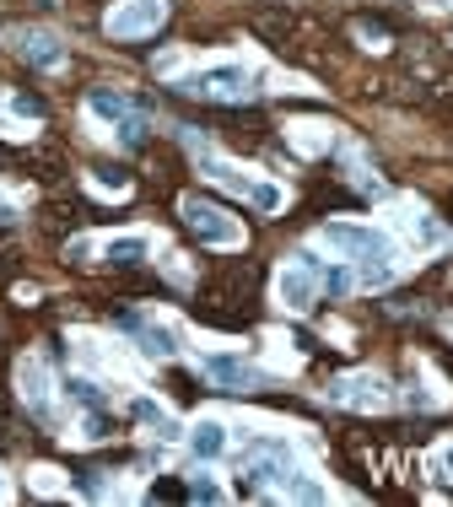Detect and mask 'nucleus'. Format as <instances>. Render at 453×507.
<instances>
[{"label": "nucleus", "mask_w": 453, "mask_h": 507, "mask_svg": "<svg viewBox=\"0 0 453 507\" xmlns=\"http://www.w3.org/2000/svg\"><path fill=\"white\" fill-rule=\"evenodd\" d=\"M130 416H135V421H146V427H157V438H178V427H173L152 399H135V410H130Z\"/></svg>", "instance_id": "nucleus-14"}, {"label": "nucleus", "mask_w": 453, "mask_h": 507, "mask_svg": "<svg viewBox=\"0 0 453 507\" xmlns=\"http://www.w3.org/2000/svg\"><path fill=\"white\" fill-rule=\"evenodd\" d=\"M427 286H432V291H448V297H453V259H448V265H437V270L427 276Z\"/></svg>", "instance_id": "nucleus-21"}, {"label": "nucleus", "mask_w": 453, "mask_h": 507, "mask_svg": "<svg viewBox=\"0 0 453 507\" xmlns=\"http://www.w3.org/2000/svg\"><path fill=\"white\" fill-rule=\"evenodd\" d=\"M254 27H259L270 44H281V49H286V38H291V16H286V11H259Z\"/></svg>", "instance_id": "nucleus-13"}, {"label": "nucleus", "mask_w": 453, "mask_h": 507, "mask_svg": "<svg viewBox=\"0 0 453 507\" xmlns=\"http://www.w3.org/2000/svg\"><path fill=\"white\" fill-rule=\"evenodd\" d=\"M65 389H70V399H76V405H87V410H103V395H98V384H87V378H70Z\"/></svg>", "instance_id": "nucleus-16"}, {"label": "nucleus", "mask_w": 453, "mask_h": 507, "mask_svg": "<svg viewBox=\"0 0 453 507\" xmlns=\"http://www.w3.org/2000/svg\"><path fill=\"white\" fill-rule=\"evenodd\" d=\"M330 399L356 405V410H378L389 395H384V384H378V378H351V384H335V389H330Z\"/></svg>", "instance_id": "nucleus-7"}, {"label": "nucleus", "mask_w": 453, "mask_h": 507, "mask_svg": "<svg viewBox=\"0 0 453 507\" xmlns=\"http://www.w3.org/2000/svg\"><path fill=\"white\" fill-rule=\"evenodd\" d=\"M189 497H200V502H216V497H222V491H216V486H211V481H195V486H189Z\"/></svg>", "instance_id": "nucleus-22"}, {"label": "nucleus", "mask_w": 453, "mask_h": 507, "mask_svg": "<svg viewBox=\"0 0 453 507\" xmlns=\"http://www.w3.org/2000/svg\"><path fill=\"white\" fill-rule=\"evenodd\" d=\"M163 22V0H135V5H124L119 16H113L109 27L119 38H135V33H146V27H157Z\"/></svg>", "instance_id": "nucleus-6"}, {"label": "nucleus", "mask_w": 453, "mask_h": 507, "mask_svg": "<svg viewBox=\"0 0 453 507\" xmlns=\"http://www.w3.org/2000/svg\"><path fill=\"white\" fill-rule=\"evenodd\" d=\"M189 443H195V453H200V459H216V453L226 449V432L216 427V421H200V427L189 432Z\"/></svg>", "instance_id": "nucleus-10"}, {"label": "nucleus", "mask_w": 453, "mask_h": 507, "mask_svg": "<svg viewBox=\"0 0 453 507\" xmlns=\"http://www.w3.org/2000/svg\"><path fill=\"white\" fill-rule=\"evenodd\" d=\"M205 373H211L222 389H232V395H248V389H270V378H265L259 367L237 362V356H211V362H205Z\"/></svg>", "instance_id": "nucleus-5"}, {"label": "nucleus", "mask_w": 453, "mask_h": 507, "mask_svg": "<svg viewBox=\"0 0 453 507\" xmlns=\"http://www.w3.org/2000/svg\"><path fill=\"white\" fill-rule=\"evenodd\" d=\"M319 276H324V291H330V297H345V291H351V276H345V270H319Z\"/></svg>", "instance_id": "nucleus-20"}, {"label": "nucleus", "mask_w": 453, "mask_h": 507, "mask_svg": "<svg viewBox=\"0 0 453 507\" xmlns=\"http://www.w3.org/2000/svg\"><path fill=\"white\" fill-rule=\"evenodd\" d=\"M178 211H184V227H189L200 243H222V248H226V243H237V227L226 222L216 206H205V200H195V195H189Z\"/></svg>", "instance_id": "nucleus-2"}, {"label": "nucleus", "mask_w": 453, "mask_h": 507, "mask_svg": "<svg viewBox=\"0 0 453 507\" xmlns=\"http://www.w3.org/2000/svg\"><path fill=\"white\" fill-rule=\"evenodd\" d=\"M184 497H189L184 481H157V486H152V502H184Z\"/></svg>", "instance_id": "nucleus-18"}, {"label": "nucleus", "mask_w": 453, "mask_h": 507, "mask_svg": "<svg viewBox=\"0 0 453 507\" xmlns=\"http://www.w3.org/2000/svg\"><path fill=\"white\" fill-rule=\"evenodd\" d=\"M87 103L103 113V119H119V124H124V119H135V113H130V98H119V92H109V87H92V92H87Z\"/></svg>", "instance_id": "nucleus-9"}, {"label": "nucleus", "mask_w": 453, "mask_h": 507, "mask_svg": "<svg viewBox=\"0 0 453 507\" xmlns=\"http://www.w3.org/2000/svg\"><path fill=\"white\" fill-rule=\"evenodd\" d=\"M324 238H330L335 248H351V254H367V259H389V254H395V243H389L384 232H373V227L330 222V227H324Z\"/></svg>", "instance_id": "nucleus-4"}, {"label": "nucleus", "mask_w": 453, "mask_h": 507, "mask_svg": "<svg viewBox=\"0 0 453 507\" xmlns=\"http://www.w3.org/2000/svg\"><path fill=\"white\" fill-rule=\"evenodd\" d=\"M281 297L291 302V308H308V302H313V281H308V265H302V270H286V276H281Z\"/></svg>", "instance_id": "nucleus-11"}, {"label": "nucleus", "mask_w": 453, "mask_h": 507, "mask_svg": "<svg viewBox=\"0 0 453 507\" xmlns=\"http://www.w3.org/2000/svg\"><path fill=\"white\" fill-rule=\"evenodd\" d=\"M141 351H146V356H157V362H168L178 345H173L168 330H146V324H141Z\"/></svg>", "instance_id": "nucleus-15"}, {"label": "nucleus", "mask_w": 453, "mask_h": 507, "mask_svg": "<svg viewBox=\"0 0 453 507\" xmlns=\"http://www.w3.org/2000/svg\"><path fill=\"white\" fill-rule=\"evenodd\" d=\"M16 113H33V119H38V113H44V103H38V98H27V92H22V98H16Z\"/></svg>", "instance_id": "nucleus-23"}, {"label": "nucleus", "mask_w": 453, "mask_h": 507, "mask_svg": "<svg viewBox=\"0 0 453 507\" xmlns=\"http://www.w3.org/2000/svg\"><path fill=\"white\" fill-rule=\"evenodd\" d=\"M22 59H33V65L55 70L59 59H65V44H59L55 33H22Z\"/></svg>", "instance_id": "nucleus-8"}, {"label": "nucleus", "mask_w": 453, "mask_h": 507, "mask_svg": "<svg viewBox=\"0 0 453 507\" xmlns=\"http://www.w3.org/2000/svg\"><path fill=\"white\" fill-rule=\"evenodd\" d=\"M254 286H259V265H226L211 281L200 286V302L195 313L205 324H222V330H243L254 319Z\"/></svg>", "instance_id": "nucleus-1"}, {"label": "nucleus", "mask_w": 453, "mask_h": 507, "mask_svg": "<svg viewBox=\"0 0 453 507\" xmlns=\"http://www.w3.org/2000/svg\"><path fill=\"white\" fill-rule=\"evenodd\" d=\"M184 92H195V98H248V70H237V65H222V70H200V76H189L184 81Z\"/></svg>", "instance_id": "nucleus-3"}, {"label": "nucleus", "mask_w": 453, "mask_h": 507, "mask_svg": "<svg viewBox=\"0 0 453 507\" xmlns=\"http://www.w3.org/2000/svg\"><path fill=\"white\" fill-rule=\"evenodd\" d=\"M81 217H87L81 206H49V227H55V232H65V227H76Z\"/></svg>", "instance_id": "nucleus-17"}, {"label": "nucleus", "mask_w": 453, "mask_h": 507, "mask_svg": "<svg viewBox=\"0 0 453 507\" xmlns=\"http://www.w3.org/2000/svg\"><path fill=\"white\" fill-rule=\"evenodd\" d=\"M92 173H98V184H109V189H124V184H130V173L113 168V163H98Z\"/></svg>", "instance_id": "nucleus-19"}, {"label": "nucleus", "mask_w": 453, "mask_h": 507, "mask_svg": "<svg viewBox=\"0 0 453 507\" xmlns=\"http://www.w3.org/2000/svg\"><path fill=\"white\" fill-rule=\"evenodd\" d=\"M146 259V243L141 238H119V243H109V265L113 270H135Z\"/></svg>", "instance_id": "nucleus-12"}, {"label": "nucleus", "mask_w": 453, "mask_h": 507, "mask_svg": "<svg viewBox=\"0 0 453 507\" xmlns=\"http://www.w3.org/2000/svg\"><path fill=\"white\" fill-rule=\"evenodd\" d=\"M448 217H453V200H448Z\"/></svg>", "instance_id": "nucleus-24"}]
</instances>
